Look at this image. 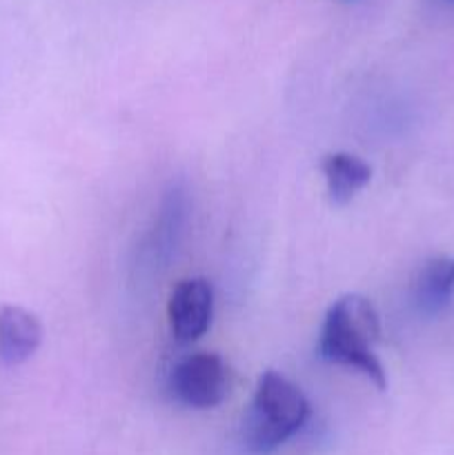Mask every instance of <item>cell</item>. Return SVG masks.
Segmentation results:
<instances>
[{
	"mask_svg": "<svg viewBox=\"0 0 454 455\" xmlns=\"http://www.w3.org/2000/svg\"><path fill=\"white\" fill-rule=\"evenodd\" d=\"M454 298V258L441 256L426 262L414 280V302L427 315L441 314Z\"/></svg>",
	"mask_w": 454,
	"mask_h": 455,
	"instance_id": "obj_6",
	"label": "cell"
},
{
	"mask_svg": "<svg viewBox=\"0 0 454 455\" xmlns=\"http://www.w3.org/2000/svg\"><path fill=\"white\" fill-rule=\"evenodd\" d=\"M325 180H328L329 200L334 204H347L372 178V167L359 156L336 151L328 154L320 163Z\"/></svg>",
	"mask_w": 454,
	"mask_h": 455,
	"instance_id": "obj_7",
	"label": "cell"
},
{
	"mask_svg": "<svg viewBox=\"0 0 454 455\" xmlns=\"http://www.w3.org/2000/svg\"><path fill=\"white\" fill-rule=\"evenodd\" d=\"M43 342V324L31 311L16 305L0 307V360L9 367L27 363Z\"/></svg>",
	"mask_w": 454,
	"mask_h": 455,
	"instance_id": "obj_5",
	"label": "cell"
},
{
	"mask_svg": "<svg viewBox=\"0 0 454 455\" xmlns=\"http://www.w3.org/2000/svg\"><path fill=\"white\" fill-rule=\"evenodd\" d=\"M381 338L378 314L368 298L347 293L332 302L320 327L319 355L338 367L356 369L381 391L387 389V376L374 345Z\"/></svg>",
	"mask_w": 454,
	"mask_h": 455,
	"instance_id": "obj_1",
	"label": "cell"
},
{
	"mask_svg": "<svg viewBox=\"0 0 454 455\" xmlns=\"http://www.w3.org/2000/svg\"><path fill=\"white\" fill-rule=\"evenodd\" d=\"M450 3H454V0H450Z\"/></svg>",
	"mask_w": 454,
	"mask_h": 455,
	"instance_id": "obj_8",
	"label": "cell"
},
{
	"mask_svg": "<svg viewBox=\"0 0 454 455\" xmlns=\"http://www.w3.org/2000/svg\"><path fill=\"white\" fill-rule=\"evenodd\" d=\"M172 391L191 409H214L230 395L231 369L216 354H191L172 371Z\"/></svg>",
	"mask_w": 454,
	"mask_h": 455,
	"instance_id": "obj_3",
	"label": "cell"
},
{
	"mask_svg": "<svg viewBox=\"0 0 454 455\" xmlns=\"http://www.w3.org/2000/svg\"><path fill=\"white\" fill-rule=\"evenodd\" d=\"M310 418L305 394L280 376L265 371L258 378L252 404L243 418V443L252 453H272L292 438Z\"/></svg>",
	"mask_w": 454,
	"mask_h": 455,
	"instance_id": "obj_2",
	"label": "cell"
},
{
	"mask_svg": "<svg viewBox=\"0 0 454 455\" xmlns=\"http://www.w3.org/2000/svg\"><path fill=\"white\" fill-rule=\"evenodd\" d=\"M214 291L205 278L181 280L169 296L167 315L172 336L182 345L199 340L212 323Z\"/></svg>",
	"mask_w": 454,
	"mask_h": 455,
	"instance_id": "obj_4",
	"label": "cell"
}]
</instances>
